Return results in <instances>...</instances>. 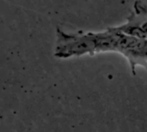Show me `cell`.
Wrapping results in <instances>:
<instances>
[{"instance_id":"obj_2","label":"cell","mask_w":147,"mask_h":132,"mask_svg":"<svg viewBox=\"0 0 147 132\" xmlns=\"http://www.w3.org/2000/svg\"><path fill=\"white\" fill-rule=\"evenodd\" d=\"M115 27L127 34L147 40L146 4L140 1H136L127 21Z\"/></svg>"},{"instance_id":"obj_1","label":"cell","mask_w":147,"mask_h":132,"mask_svg":"<svg viewBox=\"0 0 147 132\" xmlns=\"http://www.w3.org/2000/svg\"><path fill=\"white\" fill-rule=\"evenodd\" d=\"M76 50L80 56H93L103 52H116L129 63L135 75L138 66L147 69V40L127 34L115 27L104 31H82L76 40Z\"/></svg>"}]
</instances>
